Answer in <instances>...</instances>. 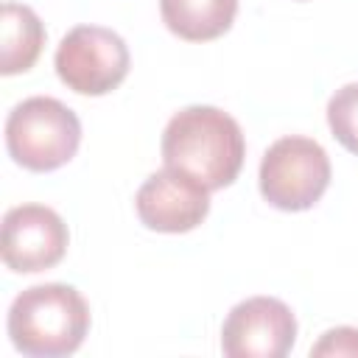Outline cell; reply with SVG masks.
<instances>
[{
    "mask_svg": "<svg viewBox=\"0 0 358 358\" xmlns=\"http://www.w3.org/2000/svg\"><path fill=\"white\" fill-rule=\"evenodd\" d=\"M70 243L67 224L45 204H20L3 215V263L17 274L53 268Z\"/></svg>",
    "mask_w": 358,
    "mask_h": 358,
    "instance_id": "7",
    "label": "cell"
},
{
    "mask_svg": "<svg viewBox=\"0 0 358 358\" xmlns=\"http://www.w3.org/2000/svg\"><path fill=\"white\" fill-rule=\"evenodd\" d=\"M327 123L333 137L352 154H358V81L344 84L327 101Z\"/></svg>",
    "mask_w": 358,
    "mask_h": 358,
    "instance_id": "11",
    "label": "cell"
},
{
    "mask_svg": "<svg viewBox=\"0 0 358 358\" xmlns=\"http://www.w3.org/2000/svg\"><path fill=\"white\" fill-rule=\"evenodd\" d=\"M162 22L187 42H210L229 31L238 0H159Z\"/></svg>",
    "mask_w": 358,
    "mask_h": 358,
    "instance_id": "9",
    "label": "cell"
},
{
    "mask_svg": "<svg viewBox=\"0 0 358 358\" xmlns=\"http://www.w3.org/2000/svg\"><path fill=\"white\" fill-rule=\"evenodd\" d=\"M296 341V319L282 299L252 296L238 302L221 327V350L229 358H282Z\"/></svg>",
    "mask_w": 358,
    "mask_h": 358,
    "instance_id": "6",
    "label": "cell"
},
{
    "mask_svg": "<svg viewBox=\"0 0 358 358\" xmlns=\"http://www.w3.org/2000/svg\"><path fill=\"white\" fill-rule=\"evenodd\" d=\"M257 179L271 207L285 213L310 210L330 185V157L316 140L288 134L268 145Z\"/></svg>",
    "mask_w": 358,
    "mask_h": 358,
    "instance_id": "4",
    "label": "cell"
},
{
    "mask_svg": "<svg viewBox=\"0 0 358 358\" xmlns=\"http://www.w3.org/2000/svg\"><path fill=\"white\" fill-rule=\"evenodd\" d=\"M90 330L87 299L64 282L31 285L8 308V338L22 355L59 358L81 347Z\"/></svg>",
    "mask_w": 358,
    "mask_h": 358,
    "instance_id": "2",
    "label": "cell"
},
{
    "mask_svg": "<svg viewBox=\"0 0 358 358\" xmlns=\"http://www.w3.org/2000/svg\"><path fill=\"white\" fill-rule=\"evenodd\" d=\"M162 162L199 179L207 190L232 185L243 168L246 140L232 115L215 106H187L162 131Z\"/></svg>",
    "mask_w": 358,
    "mask_h": 358,
    "instance_id": "1",
    "label": "cell"
},
{
    "mask_svg": "<svg viewBox=\"0 0 358 358\" xmlns=\"http://www.w3.org/2000/svg\"><path fill=\"white\" fill-rule=\"evenodd\" d=\"M140 221L154 232H190L210 213V190L185 171H154L134 196Z\"/></svg>",
    "mask_w": 358,
    "mask_h": 358,
    "instance_id": "8",
    "label": "cell"
},
{
    "mask_svg": "<svg viewBox=\"0 0 358 358\" xmlns=\"http://www.w3.org/2000/svg\"><path fill=\"white\" fill-rule=\"evenodd\" d=\"M81 143V120L59 98L34 95L6 117V148L28 171L48 173L70 162Z\"/></svg>",
    "mask_w": 358,
    "mask_h": 358,
    "instance_id": "3",
    "label": "cell"
},
{
    "mask_svg": "<svg viewBox=\"0 0 358 358\" xmlns=\"http://www.w3.org/2000/svg\"><path fill=\"white\" fill-rule=\"evenodd\" d=\"M129 48L103 25L70 28L53 56L56 76L78 95H106L129 76Z\"/></svg>",
    "mask_w": 358,
    "mask_h": 358,
    "instance_id": "5",
    "label": "cell"
},
{
    "mask_svg": "<svg viewBox=\"0 0 358 358\" xmlns=\"http://www.w3.org/2000/svg\"><path fill=\"white\" fill-rule=\"evenodd\" d=\"M3 48H0V73L17 76L34 67L45 45V25L31 6L3 3L0 11Z\"/></svg>",
    "mask_w": 358,
    "mask_h": 358,
    "instance_id": "10",
    "label": "cell"
},
{
    "mask_svg": "<svg viewBox=\"0 0 358 358\" xmlns=\"http://www.w3.org/2000/svg\"><path fill=\"white\" fill-rule=\"evenodd\" d=\"M310 355L322 358H358V330L355 327H333L322 333V338L310 347Z\"/></svg>",
    "mask_w": 358,
    "mask_h": 358,
    "instance_id": "12",
    "label": "cell"
}]
</instances>
